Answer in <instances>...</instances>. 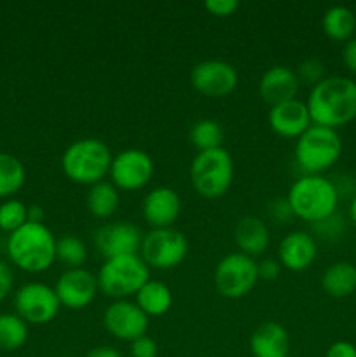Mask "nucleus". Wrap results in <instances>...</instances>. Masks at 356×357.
<instances>
[{
	"label": "nucleus",
	"mask_w": 356,
	"mask_h": 357,
	"mask_svg": "<svg viewBox=\"0 0 356 357\" xmlns=\"http://www.w3.org/2000/svg\"><path fill=\"white\" fill-rule=\"evenodd\" d=\"M306 105L313 124L337 131L356 119V82L342 75L325 77L311 87Z\"/></svg>",
	"instance_id": "f257e3e1"
},
{
	"label": "nucleus",
	"mask_w": 356,
	"mask_h": 357,
	"mask_svg": "<svg viewBox=\"0 0 356 357\" xmlns=\"http://www.w3.org/2000/svg\"><path fill=\"white\" fill-rule=\"evenodd\" d=\"M286 202L297 218L309 223H323L337 211L339 188L323 174H304L293 181Z\"/></svg>",
	"instance_id": "f03ea898"
},
{
	"label": "nucleus",
	"mask_w": 356,
	"mask_h": 357,
	"mask_svg": "<svg viewBox=\"0 0 356 357\" xmlns=\"http://www.w3.org/2000/svg\"><path fill=\"white\" fill-rule=\"evenodd\" d=\"M7 255L21 271L40 274L56 261V237L44 223L27 222L16 232L9 234Z\"/></svg>",
	"instance_id": "7ed1b4c3"
},
{
	"label": "nucleus",
	"mask_w": 356,
	"mask_h": 357,
	"mask_svg": "<svg viewBox=\"0 0 356 357\" xmlns=\"http://www.w3.org/2000/svg\"><path fill=\"white\" fill-rule=\"evenodd\" d=\"M112 150L98 138H82L66 146L61 155V169L70 181L93 185L105 181L110 173Z\"/></svg>",
	"instance_id": "20e7f679"
},
{
	"label": "nucleus",
	"mask_w": 356,
	"mask_h": 357,
	"mask_svg": "<svg viewBox=\"0 0 356 357\" xmlns=\"http://www.w3.org/2000/svg\"><path fill=\"white\" fill-rule=\"evenodd\" d=\"M98 289L114 300H128L150 279V268L140 255L108 258L98 271Z\"/></svg>",
	"instance_id": "39448f33"
},
{
	"label": "nucleus",
	"mask_w": 356,
	"mask_h": 357,
	"mask_svg": "<svg viewBox=\"0 0 356 357\" xmlns=\"http://www.w3.org/2000/svg\"><path fill=\"white\" fill-rule=\"evenodd\" d=\"M234 180V160L223 146L198 152L191 162V183L205 199H220Z\"/></svg>",
	"instance_id": "423d86ee"
},
{
	"label": "nucleus",
	"mask_w": 356,
	"mask_h": 357,
	"mask_svg": "<svg viewBox=\"0 0 356 357\" xmlns=\"http://www.w3.org/2000/svg\"><path fill=\"white\" fill-rule=\"evenodd\" d=\"M342 155V139L335 129L313 124L295 142V160L306 174H323Z\"/></svg>",
	"instance_id": "0eeeda50"
},
{
	"label": "nucleus",
	"mask_w": 356,
	"mask_h": 357,
	"mask_svg": "<svg viewBox=\"0 0 356 357\" xmlns=\"http://www.w3.org/2000/svg\"><path fill=\"white\" fill-rule=\"evenodd\" d=\"M188 251V241L184 232L173 229H150L143 234L140 257L157 271H171L185 260Z\"/></svg>",
	"instance_id": "6e6552de"
},
{
	"label": "nucleus",
	"mask_w": 356,
	"mask_h": 357,
	"mask_svg": "<svg viewBox=\"0 0 356 357\" xmlns=\"http://www.w3.org/2000/svg\"><path fill=\"white\" fill-rule=\"evenodd\" d=\"M258 281V268L255 258L243 253H230L216 264L213 282L216 291L230 300L250 295Z\"/></svg>",
	"instance_id": "1a4fd4ad"
},
{
	"label": "nucleus",
	"mask_w": 356,
	"mask_h": 357,
	"mask_svg": "<svg viewBox=\"0 0 356 357\" xmlns=\"http://www.w3.org/2000/svg\"><path fill=\"white\" fill-rule=\"evenodd\" d=\"M16 314L27 324H49L58 316L61 303L54 288L44 282H28L14 296Z\"/></svg>",
	"instance_id": "9d476101"
},
{
	"label": "nucleus",
	"mask_w": 356,
	"mask_h": 357,
	"mask_svg": "<svg viewBox=\"0 0 356 357\" xmlns=\"http://www.w3.org/2000/svg\"><path fill=\"white\" fill-rule=\"evenodd\" d=\"M110 183L117 190L135 192L147 187L154 176V160L145 150L126 149L115 153L110 166Z\"/></svg>",
	"instance_id": "9b49d317"
},
{
	"label": "nucleus",
	"mask_w": 356,
	"mask_h": 357,
	"mask_svg": "<svg viewBox=\"0 0 356 357\" xmlns=\"http://www.w3.org/2000/svg\"><path fill=\"white\" fill-rule=\"evenodd\" d=\"M239 75L230 63L222 59H205L192 66L191 84L206 98H225L237 87Z\"/></svg>",
	"instance_id": "f8f14e48"
},
{
	"label": "nucleus",
	"mask_w": 356,
	"mask_h": 357,
	"mask_svg": "<svg viewBox=\"0 0 356 357\" xmlns=\"http://www.w3.org/2000/svg\"><path fill=\"white\" fill-rule=\"evenodd\" d=\"M150 317L129 300H114L103 312V326L108 333L121 342L138 340L145 337Z\"/></svg>",
	"instance_id": "ddd939ff"
},
{
	"label": "nucleus",
	"mask_w": 356,
	"mask_h": 357,
	"mask_svg": "<svg viewBox=\"0 0 356 357\" xmlns=\"http://www.w3.org/2000/svg\"><path fill=\"white\" fill-rule=\"evenodd\" d=\"M61 307L70 310L86 309L98 295V279L86 268H66L54 286Z\"/></svg>",
	"instance_id": "4468645a"
},
{
	"label": "nucleus",
	"mask_w": 356,
	"mask_h": 357,
	"mask_svg": "<svg viewBox=\"0 0 356 357\" xmlns=\"http://www.w3.org/2000/svg\"><path fill=\"white\" fill-rule=\"evenodd\" d=\"M143 234L135 223L115 222L100 227L94 234V246L105 260L124 255H138Z\"/></svg>",
	"instance_id": "2eb2a0df"
},
{
	"label": "nucleus",
	"mask_w": 356,
	"mask_h": 357,
	"mask_svg": "<svg viewBox=\"0 0 356 357\" xmlns=\"http://www.w3.org/2000/svg\"><path fill=\"white\" fill-rule=\"evenodd\" d=\"M267 122L272 132L290 139L300 138L313 126L306 101L299 98L269 108Z\"/></svg>",
	"instance_id": "dca6fc26"
},
{
	"label": "nucleus",
	"mask_w": 356,
	"mask_h": 357,
	"mask_svg": "<svg viewBox=\"0 0 356 357\" xmlns=\"http://www.w3.org/2000/svg\"><path fill=\"white\" fill-rule=\"evenodd\" d=\"M181 213V199L170 187H156L145 195L142 204L143 220L150 229H170Z\"/></svg>",
	"instance_id": "f3484780"
},
{
	"label": "nucleus",
	"mask_w": 356,
	"mask_h": 357,
	"mask_svg": "<svg viewBox=\"0 0 356 357\" xmlns=\"http://www.w3.org/2000/svg\"><path fill=\"white\" fill-rule=\"evenodd\" d=\"M300 89L297 72L286 65H274L267 68L258 82V94L269 107L295 100Z\"/></svg>",
	"instance_id": "a211bd4d"
},
{
	"label": "nucleus",
	"mask_w": 356,
	"mask_h": 357,
	"mask_svg": "<svg viewBox=\"0 0 356 357\" xmlns=\"http://www.w3.org/2000/svg\"><path fill=\"white\" fill-rule=\"evenodd\" d=\"M318 257V244L311 234L293 230L281 239L278 246V261L292 272L307 271Z\"/></svg>",
	"instance_id": "6ab92c4d"
},
{
	"label": "nucleus",
	"mask_w": 356,
	"mask_h": 357,
	"mask_svg": "<svg viewBox=\"0 0 356 357\" xmlns=\"http://www.w3.org/2000/svg\"><path fill=\"white\" fill-rule=\"evenodd\" d=\"M290 335L276 321H264L250 337V351L253 357H288Z\"/></svg>",
	"instance_id": "aec40b11"
},
{
	"label": "nucleus",
	"mask_w": 356,
	"mask_h": 357,
	"mask_svg": "<svg viewBox=\"0 0 356 357\" xmlns=\"http://www.w3.org/2000/svg\"><path fill=\"white\" fill-rule=\"evenodd\" d=\"M232 236L234 243L239 248V253L248 255L251 258L265 253V250L269 248V241H271L267 225L258 216L251 215L237 220Z\"/></svg>",
	"instance_id": "412c9836"
},
{
	"label": "nucleus",
	"mask_w": 356,
	"mask_h": 357,
	"mask_svg": "<svg viewBox=\"0 0 356 357\" xmlns=\"http://www.w3.org/2000/svg\"><path fill=\"white\" fill-rule=\"evenodd\" d=\"M321 288L332 298H348L356 291V264L335 261L325 268Z\"/></svg>",
	"instance_id": "4be33fe9"
},
{
	"label": "nucleus",
	"mask_w": 356,
	"mask_h": 357,
	"mask_svg": "<svg viewBox=\"0 0 356 357\" xmlns=\"http://www.w3.org/2000/svg\"><path fill=\"white\" fill-rule=\"evenodd\" d=\"M135 296V303L149 317L164 316L173 305V295H171L170 286L161 281H154V279H149Z\"/></svg>",
	"instance_id": "5701e85b"
},
{
	"label": "nucleus",
	"mask_w": 356,
	"mask_h": 357,
	"mask_svg": "<svg viewBox=\"0 0 356 357\" xmlns=\"http://www.w3.org/2000/svg\"><path fill=\"white\" fill-rule=\"evenodd\" d=\"M325 35L330 40L348 42L351 40L356 30V14L346 6H332L325 10L321 20Z\"/></svg>",
	"instance_id": "b1692460"
},
{
	"label": "nucleus",
	"mask_w": 356,
	"mask_h": 357,
	"mask_svg": "<svg viewBox=\"0 0 356 357\" xmlns=\"http://www.w3.org/2000/svg\"><path fill=\"white\" fill-rule=\"evenodd\" d=\"M119 202H121L119 190L110 181H100V183L89 187L86 197L87 211L98 220H107L114 216L119 208Z\"/></svg>",
	"instance_id": "393cba45"
},
{
	"label": "nucleus",
	"mask_w": 356,
	"mask_h": 357,
	"mask_svg": "<svg viewBox=\"0 0 356 357\" xmlns=\"http://www.w3.org/2000/svg\"><path fill=\"white\" fill-rule=\"evenodd\" d=\"M27 180L23 162L10 153L0 152V199H7L21 190Z\"/></svg>",
	"instance_id": "a878e982"
},
{
	"label": "nucleus",
	"mask_w": 356,
	"mask_h": 357,
	"mask_svg": "<svg viewBox=\"0 0 356 357\" xmlns=\"http://www.w3.org/2000/svg\"><path fill=\"white\" fill-rule=\"evenodd\" d=\"M27 340L28 324L17 314H0V351H17Z\"/></svg>",
	"instance_id": "bb28decb"
},
{
	"label": "nucleus",
	"mask_w": 356,
	"mask_h": 357,
	"mask_svg": "<svg viewBox=\"0 0 356 357\" xmlns=\"http://www.w3.org/2000/svg\"><path fill=\"white\" fill-rule=\"evenodd\" d=\"M192 145L198 149V152H206V150H215L222 146L223 129L213 119H201L194 122L188 132Z\"/></svg>",
	"instance_id": "cd10ccee"
},
{
	"label": "nucleus",
	"mask_w": 356,
	"mask_h": 357,
	"mask_svg": "<svg viewBox=\"0 0 356 357\" xmlns=\"http://www.w3.org/2000/svg\"><path fill=\"white\" fill-rule=\"evenodd\" d=\"M87 260V248L82 239L73 234H65L56 239V261L66 268H80Z\"/></svg>",
	"instance_id": "c85d7f7f"
},
{
	"label": "nucleus",
	"mask_w": 356,
	"mask_h": 357,
	"mask_svg": "<svg viewBox=\"0 0 356 357\" xmlns=\"http://www.w3.org/2000/svg\"><path fill=\"white\" fill-rule=\"evenodd\" d=\"M28 222V206L17 199H7L0 204V230L13 234Z\"/></svg>",
	"instance_id": "c756f323"
},
{
	"label": "nucleus",
	"mask_w": 356,
	"mask_h": 357,
	"mask_svg": "<svg viewBox=\"0 0 356 357\" xmlns=\"http://www.w3.org/2000/svg\"><path fill=\"white\" fill-rule=\"evenodd\" d=\"M295 72L300 84H309L311 87L325 79V65L318 58H307L306 61L300 63L299 70H295Z\"/></svg>",
	"instance_id": "7c9ffc66"
},
{
	"label": "nucleus",
	"mask_w": 356,
	"mask_h": 357,
	"mask_svg": "<svg viewBox=\"0 0 356 357\" xmlns=\"http://www.w3.org/2000/svg\"><path fill=\"white\" fill-rule=\"evenodd\" d=\"M206 10L216 17H229L239 9V2L237 0H208L205 3Z\"/></svg>",
	"instance_id": "2f4dec72"
},
{
	"label": "nucleus",
	"mask_w": 356,
	"mask_h": 357,
	"mask_svg": "<svg viewBox=\"0 0 356 357\" xmlns=\"http://www.w3.org/2000/svg\"><path fill=\"white\" fill-rule=\"evenodd\" d=\"M131 357H157V344L150 337H142L129 344Z\"/></svg>",
	"instance_id": "473e14b6"
},
{
	"label": "nucleus",
	"mask_w": 356,
	"mask_h": 357,
	"mask_svg": "<svg viewBox=\"0 0 356 357\" xmlns=\"http://www.w3.org/2000/svg\"><path fill=\"white\" fill-rule=\"evenodd\" d=\"M258 268V279H264V281H274L279 274H281V264L278 260H272V258H265V260L257 261Z\"/></svg>",
	"instance_id": "72a5a7b5"
},
{
	"label": "nucleus",
	"mask_w": 356,
	"mask_h": 357,
	"mask_svg": "<svg viewBox=\"0 0 356 357\" xmlns=\"http://www.w3.org/2000/svg\"><path fill=\"white\" fill-rule=\"evenodd\" d=\"M325 357H356V345L346 340L334 342V344L327 349Z\"/></svg>",
	"instance_id": "f704fd0d"
},
{
	"label": "nucleus",
	"mask_w": 356,
	"mask_h": 357,
	"mask_svg": "<svg viewBox=\"0 0 356 357\" xmlns=\"http://www.w3.org/2000/svg\"><path fill=\"white\" fill-rule=\"evenodd\" d=\"M342 63L353 75H356V37L346 42L342 47Z\"/></svg>",
	"instance_id": "c9c22d12"
},
{
	"label": "nucleus",
	"mask_w": 356,
	"mask_h": 357,
	"mask_svg": "<svg viewBox=\"0 0 356 357\" xmlns=\"http://www.w3.org/2000/svg\"><path fill=\"white\" fill-rule=\"evenodd\" d=\"M14 284V274L9 265L0 261V302L10 293Z\"/></svg>",
	"instance_id": "e433bc0d"
},
{
	"label": "nucleus",
	"mask_w": 356,
	"mask_h": 357,
	"mask_svg": "<svg viewBox=\"0 0 356 357\" xmlns=\"http://www.w3.org/2000/svg\"><path fill=\"white\" fill-rule=\"evenodd\" d=\"M86 357H122L121 352L114 347H108V345H101V347L93 349L89 351V354Z\"/></svg>",
	"instance_id": "4c0bfd02"
},
{
	"label": "nucleus",
	"mask_w": 356,
	"mask_h": 357,
	"mask_svg": "<svg viewBox=\"0 0 356 357\" xmlns=\"http://www.w3.org/2000/svg\"><path fill=\"white\" fill-rule=\"evenodd\" d=\"M28 222L44 223V209L40 206H28Z\"/></svg>",
	"instance_id": "58836bf2"
},
{
	"label": "nucleus",
	"mask_w": 356,
	"mask_h": 357,
	"mask_svg": "<svg viewBox=\"0 0 356 357\" xmlns=\"http://www.w3.org/2000/svg\"><path fill=\"white\" fill-rule=\"evenodd\" d=\"M349 218H351V222L355 223V227H356V194L353 195L351 204H349Z\"/></svg>",
	"instance_id": "ea45409f"
},
{
	"label": "nucleus",
	"mask_w": 356,
	"mask_h": 357,
	"mask_svg": "<svg viewBox=\"0 0 356 357\" xmlns=\"http://www.w3.org/2000/svg\"><path fill=\"white\" fill-rule=\"evenodd\" d=\"M63 357H73V356H63Z\"/></svg>",
	"instance_id": "a19ab883"
}]
</instances>
